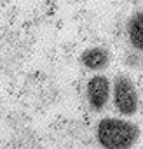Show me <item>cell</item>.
Returning a JSON list of instances; mask_svg holds the SVG:
<instances>
[{
  "instance_id": "3957f363",
  "label": "cell",
  "mask_w": 143,
  "mask_h": 149,
  "mask_svg": "<svg viewBox=\"0 0 143 149\" xmlns=\"http://www.w3.org/2000/svg\"><path fill=\"white\" fill-rule=\"evenodd\" d=\"M110 97H112V83L103 74H94L86 83V100L91 111L101 112L107 107Z\"/></svg>"
},
{
  "instance_id": "5b68a950",
  "label": "cell",
  "mask_w": 143,
  "mask_h": 149,
  "mask_svg": "<svg viewBox=\"0 0 143 149\" xmlns=\"http://www.w3.org/2000/svg\"><path fill=\"white\" fill-rule=\"evenodd\" d=\"M126 32L133 49L141 53L143 51V11H136L131 14V18L127 19Z\"/></svg>"
},
{
  "instance_id": "277c9868",
  "label": "cell",
  "mask_w": 143,
  "mask_h": 149,
  "mask_svg": "<svg viewBox=\"0 0 143 149\" xmlns=\"http://www.w3.org/2000/svg\"><path fill=\"white\" fill-rule=\"evenodd\" d=\"M80 63L84 65V68H87L91 72H100V70L108 67V63H110V51L107 47H101V46L87 47L80 54Z\"/></svg>"
},
{
  "instance_id": "6da1fadb",
  "label": "cell",
  "mask_w": 143,
  "mask_h": 149,
  "mask_svg": "<svg viewBox=\"0 0 143 149\" xmlns=\"http://www.w3.org/2000/svg\"><path fill=\"white\" fill-rule=\"evenodd\" d=\"M140 139V128L120 118H103L96 125V140L103 149H131Z\"/></svg>"
},
{
  "instance_id": "8992f818",
  "label": "cell",
  "mask_w": 143,
  "mask_h": 149,
  "mask_svg": "<svg viewBox=\"0 0 143 149\" xmlns=\"http://www.w3.org/2000/svg\"><path fill=\"white\" fill-rule=\"evenodd\" d=\"M126 65L127 67H131V68H140L141 65H143V56H141V53L140 51H129L127 54H126Z\"/></svg>"
},
{
  "instance_id": "7a4b0ae2",
  "label": "cell",
  "mask_w": 143,
  "mask_h": 149,
  "mask_svg": "<svg viewBox=\"0 0 143 149\" xmlns=\"http://www.w3.org/2000/svg\"><path fill=\"white\" fill-rule=\"evenodd\" d=\"M112 100L113 107L122 116H133L138 111L140 97L134 83L126 74H117L112 83Z\"/></svg>"
}]
</instances>
